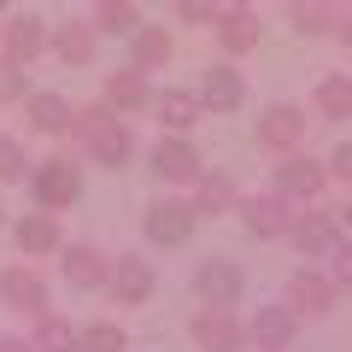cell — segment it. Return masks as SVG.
Returning a JSON list of instances; mask_svg holds the SVG:
<instances>
[{
    "label": "cell",
    "mask_w": 352,
    "mask_h": 352,
    "mask_svg": "<svg viewBox=\"0 0 352 352\" xmlns=\"http://www.w3.org/2000/svg\"><path fill=\"white\" fill-rule=\"evenodd\" d=\"M30 188H36V206L41 212H65V206L82 194V170H76L71 159H41L36 170H30Z\"/></svg>",
    "instance_id": "cell-1"
},
{
    "label": "cell",
    "mask_w": 352,
    "mask_h": 352,
    "mask_svg": "<svg viewBox=\"0 0 352 352\" xmlns=\"http://www.w3.org/2000/svg\"><path fill=\"white\" fill-rule=\"evenodd\" d=\"M41 47H47V18H41V12H12V18H6V30H0V59H6V65L24 71Z\"/></svg>",
    "instance_id": "cell-2"
},
{
    "label": "cell",
    "mask_w": 352,
    "mask_h": 352,
    "mask_svg": "<svg viewBox=\"0 0 352 352\" xmlns=\"http://www.w3.org/2000/svg\"><path fill=\"white\" fill-rule=\"evenodd\" d=\"M288 235H294V247H300L305 258H335V252L346 247V235H340V217H335V212H305V217H294Z\"/></svg>",
    "instance_id": "cell-3"
},
{
    "label": "cell",
    "mask_w": 352,
    "mask_h": 352,
    "mask_svg": "<svg viewBox=\"0 0 352 352\" xmlns=\"http://www.w3.org/2000/svg\"><path fill=\"white\" fill-rule=\"evenodd\" d=\"M106 288H112L118 305H147L153 300V264L135 258V252H118L106 264Z\"/></svg>",
    "instance_id": "cell-4"
},
{
    "label": "cell",
    "mask_w": 352,
    "mask_h": 352,
    "mask_svg": "<svg viewBox=\"0 0 352 352\" xmlns=\"http://www.w3.org/2000/svg\"><path fill=\"white\" fill-rule=\"evenodd\" d=\"M335 294H340L335 282H329L323 270H311V264H305V270H294L288 300H282V305H288L294 317H329V311H335Z\"/></svg>",
    "instance_id": "cell-5"
},
{
    "label": "cell",
    "mask_w": 352,
    "mask_h": 352,
    "mask_svg": "<svg viewBox=\"0 0 352 352\" xmlns=\"http://www.w3.org/2000/svg\"><path fill=\"white\" fill-rule=\"evenodd\" d=\"M194 294L206 300V311H235L241 300V270L229 258H206L200 270H194Z\"/></svg>",
    "instance_id": "cell-6"
},
{
    "label": "cell",
    "mask_w": 352,
    "mask_h": 352,
    "mask_svg": "<svg viewBox=\"0 0 352 352\" xmlns=\"http://www.w3.org/2000/svg\"><path fill=\"white\" fill-rule=\"evenodd\" d=\"M0 300H6V311H24V317H47V282L30 270V264H12L6 276H0Z\"/></svg>",
    "instance_id": "cell-7"
},
{
    "label": "cell",
    "mask_w": 352,
    "mask_h": 352,
    "mask_svg": "<svg viewBox=\"0 0 352 352\" xmlns=\"http://www.w3.org/2000/svg\"><path fill=\"white\" fill-rule=\"evenodd\" d=\"M323 164L317 159H305V153H288V159L276 164V200L288 206V200H317L323 194Z\"/></svg>",
    "instance_id": "cell-8"
},
{
    "label": "cell",
    "mask_w": 352,
    "mask_h": 352,
    "mask_svg": "<svg viewBox=\"0 0 352 352\" xmlns=\"http://www.w3.org/2000/svg\"><path fill=\"white\" fill-rule=\"evenodd\" d=\"M235 212H241V223H247V235H258V241L288 235V223H294V212L276 200V194H252V200H235Z\"/></svg>",
    "instance_id": "cell-9"
},
{
    "label": "cell",
    "mask_w": 352,
    "mask_h": 352,
    "mask_svg": "<svg viewBox=\"0 0 352 352\" xmlns=\"http://www.w3.org/2000/svg\"><path fill=\"white\" fill-rule=\"evenodd\" d=\"M200 112H235L241 100H247V82H241V71L235 65H212V71L200 76Z\"/></svg>",
    "instance_id": "cell-10"
},
{
    "label": "cell",
    "mask_w": 352,
    "mask_h": 352,
    "mask_svg": "<svg viewBox=\"0 0 352 352\" xmlns=\"http://www.w3.org/2000/svg\"><path fill=\"white\" fill-rule=\"evenodd\" d=\"M294 329H300V317H294L288 305H258V311L247 317V329H241V335L258 340V352H282V346L294 340Z\"/></svg>",
    "instance_id": "cell-11"
},
{
    "label": "cell",
    "mask_w": 352,
    "mask_h": 352,
    "mask_svg": "<svg viewBox=\"0 0 352 352\" xmlns=\"http://www.w3.org/2000/svg\"><path fill=\"white\" fill-rule=\"evenodd\" d=\"M300 141H305V112H300V106H270V112L258 118V147L294 153Z\"/></svg>",
    "instance_id": "cell-12"
},
{
    "label": "cell",
    "mask_w": 352,
    "mask_h": 352,
    "mask_svg": "<svg viewBox=\"0 0 352 352\" xmlns=\"http://www.w3.org/2000/svg\"><path fill=\"white\" fill-rule=\"evenodd\" d=\"M188 235H194V212H188L182 200L147 206V241H153V247H182Z\"/></svg>",
    "instance_id": "cell-13"
},
{
    "label": "cell",
    "mask_w": 352,
    "mask_h": 352,
    "mask_svg": "<svg viewBox=\"0 0 352 352\" xmlns=\"http://www.w3.org/2000/svg\"><path fill=\"white\" fill-rule=\"evenodd\" d=\"M147 100H153V88H147V76H141V71H112V76H106V88H100V106L112 118L141 112Z\"/></svg>",
    "instance_id": "cell-14"
},
{
    "label": "cell",
    "mask_w": 352,
    "mask_h": 352,
    "mask_svg": "<svg viewBox=\"0 0 352 352\" xmlns=\"http://www.w3.org/2000/svg\"><path fill=\"white\" fill-rule=\"evenodd\" d=\"M241 317L235 311H200L194 317V346L200 352H241Z\"/></svg>",
    "instance_id": "cell-15"
},
{
    "label": "cell",
    "mask_w": 352,
    "mask_h": 352,
    "mask_svg": "<svg viewBox=\"0 0 352 352\" xmlns=\"http://www.w3.org/2000/svg\"><path fill=\"white\" fill-rule=\"evenodd\" d=\"M106 252L100 247H88V241H76V247H65V258H59V270H65V282L71 288H106Z\"/></svg>",
    "instance_id": "cell-16"
},
{
    "label": "cell",
    "mask_w": 352,
    "mask_h": 352,
    "mask_svg": "<svg viewBox=\"0 0 352 352\" xmlns=\"http://www.w3.org/2000/svg\"><path fill=\"white\" fill-rule=\"evenodd\" d=\"M153 170H159L164 182H194V176H200V153H194V141L164 135L159 147H153Z\"/></svg>",
    "instance_id": "cell-17"
},
{
    "label": "cell",
    "mask_w": 352,
    "mask_h": 352,
    "mask_svg": "<svg viewBox=\"0 0 352 352\" xmlns=\"http://www.w3.org/2000/svg\"><path fill=\"white\" fill-rule=\"evenodd\" d=\"M24 118H30V129H41V135H65V129H71V100L53 94V88L24 94Z\"/></svg>",
    "instance_id": "cell-18"
},
{
    "label": "cell",
    "mask_w": 352,
    "mask_h": 352,
    "mask_svg": "<svg viewBox=\"0 0 352 352\" xmlns=\"http://www.w3.org/2000/svg\"><path fill=\"white\" fill-rule=\"evenodd\" d=\"M12 241H18V252H24V258L59 252V217H47V212H30V217H18Z\"/></svg>",
    "instance_id": "cell-19"
},
{
    "label": "cell",
    "mask_w": 352,
    "mask_h": 352,
    "mask_svg": "<svg viewBox=\"0 0 352 352\" xmlns=\"http://www.w3.org/2000/svg\"><path fill=\"white\" fill-rule=\"evenodd\" d=\"M147 106L159 112V124H164V129H176V135L200 124V100H194L188 88H164V94H153Z\"/></svg>",
    "instance_id": "cell-20"
},
{
    "label": "cell",
    "mask_w": 352,
    "mask_h": 352,
    "mask_svg": "<svg viewBox=\"0 0 352 352\" xmlns=\"http://www.w3.org/2000/svg\"><path fill=\"white\" fill-rule=\"evenodd\" d=\"M47 47L59 53V65H76L82 71V65H94V24H59L47 36Z\"/></svg>",
    "instance_id": "cell-21"
},
{
    "label": "cell",
    "mask_w": 352,
    "mask_h": 352,
    "mask_svg": "<svg viewBox=\"0 0 352 352\" xmlns=\"http://www.w3.org/2000/svg\"><path fill=\"white\" fill-rule=\"evenodd\" d=\"M217 36H223L229 53H252L258 47V18L247 6H229V12H217Z\"/></svg>",
    "instance_id": "cell-22"
},
{
    "label": "cell",
    "mask_w": 352,
    "mask_h": 352,
    "mask_svg": "<svg viewBox=\"0 0 352 352\" xmlns=\"http://www.w3.org/2000/svg\"><path fill=\"white\" fill-rule=\"evenodd\" d=\"M88 153H94V164H106V170H124V164H129V153H135V141H129V129L112 118V124H106L100 135L88 141Z\"/></svg>",
    "instance_id": "cell-23"
},
{
    "label": "cell",
    "mask_w": 352,
    "mask_h": 352,
    "mask_svg": "<svg viewBox=\"0 0 352 352\" xmlns=\"http://www.w3.org/2000/svg\"><path fill=\"white\" fill-rule=\"evenodd\" d=\"M164 65H170V36H164L159 24H141L135 30V65H129V71H164Z\"/></svg>",
    "instance_id": "cell-24"
},
{
    "label": "cell",
    "mask_w": 352,
    "mask_h": 352,
    "mask_svg": "<svg viewBox=\"0 0 352 352\" xmlns=\"http://www.w3.org/2000/svg\"><path fill=\"white\" fill-rule=\"evenodd\" d=\"M229 206H235V182H229V176H194V206L188 212L200 217V212H229Z\"/></svg>",
    "instance_id": "cell-25"
},
{
    "label": "cell",
    "mask_w": 352,
    "mask_h": 352,
    "mask_svg": "<svg viewBox=\"0 0 352 352\" xmlns=\"http://www.w3.org/2000/svg\"><path fill=\"white\" fill-rule=\"evenodd\" d=\"M30 352H76V329L65 317H41L36 335H30Z\"/></svg>",
    "instance_id": "cell-26"
},
{
    "label": "cell",
    "mask_w": 352,
    "mask_h": 352,
    "mask_svg": "<svg viewBox=\"0 0 352 352\" xmlns=\"http://www.w3.org/2000/svg\"><path fill=\"white\" fill-rule=\"evenodd\" d=\"M129 346V335L118 323H88V329H76V352H124Z\"/></svg>",
    "instance_id": "cell-27"
},
{
    "label": "cell",
    "mask_w": 352,
    "mask_h": 352,
    "mask_svg": "<svg viewBox=\"0 0 352 352\" xmlns=\"http://www.w3.org/2000/svg\"><path fill=\"white\" fill-rule=\"evenodd\" d=\"M317 112L335 118V124H340V118H352V82H346V76H329V82L317 88Z\"/></svg>",
    "instance_id": "cell-28"
},
{
    "label": "cell",
    "mask_w": 352,
    "mask_h": 352,
    "mask_svg": "<svg viewBox=\"0 0 352 352\" xmlns=\"http://www.w3.org/2000/svg\"><path fill=\"white\" fill-rule=\"evenodd\" d=\"M94 18H100V30H112V36H135V30H141V12L129 6V0H100V12H94Z\"/></svg>",
    "instance_id": "cell-29"
},
{
    "label": "cell",
    "mask_w": 352,
    "mask_h": 352,
    "mask_svg": "<svg viewBox=\"0 0 352 352\" xmlns=\"http://www.w3.org/2000/svg\"><path fill=\"white\" fill-rule=\"evenodd\" d=\"M106 124H112V112H106V106H76V112H71V135H76V141H94Z\"/></svg>",
    "instance_id": "cell-30"
},
{
    "label": "cell",
    "mask_w": 352,
    "mask_h": 352,
    "mask_svg": "<svg viewBox=\"0 0 352 352\" xmlns=\"http://www.w3.org/2000/svg\"><path fill=\"white\" fill-rule=\"evenodd\" d=\"M24 141H12V135H0V182H24Z\"/></svg>",
    "instance_id": "cell-31"
},
{
    "label": "cell",
    "mask_w": 352,
    "mask_h": 352,
    "mask_svg": "<svg viewBox=\"0 0 352 352\" xmlns=\"http://www.w3.org/2000/svg\"><path fill=\"white\" fill-rule=\"evenodd\" d=\"M294 30H305V36L329 30V6H294Z\"/></svg>",
    "instance_id": "cell-32"
},
{
    "label": "cell",
    "mask_w": 352,
    "mask_h": 352,
    "mask_svg": "<svg viewBox=\"0 0 352 352\" xmlns=\"http://www.w3.org/2000/svg\"><path fill=\"white\" fill-rule=\"evenodd\" d=\"M0 100H24V71L0 59Z\"/></svg>",
    "instance_id": "cell-33"
},
{
    "label": "cell",
    "mask_w": 352,
    "mask_h": 352,
    "mask_svg": "<svg viewBox=\"0 0 352 352\" xmlns=\"http://www.w3.org/2000/svg\"><path fill=\"white\" fill-rule=\"evenodd\" d=\"M182 18H188V24H217V6H206V0H182Z\"/></svg>",
    "instance_id": "cell-34"
},
{
    "label": "cell",
    "mask_w": 352,
    "mask_h": 352,
    "mask_svg": "<svg viewBox=\"0 0 352 352\" xmlns=\"http://www.w3.org/2000/svg\"><path fill=\"white\" fill-rule=\"evenodd\" d=\"M323 176H352V147H335V159L323 164Z\"/></svg>",
    "instance_id": "cell-35"
},
{
    "label": "cell",
    "mask_w": 352,
    "mask_h": 352,
    "mask_svg": "<svg viewBox=\"0 0 352 352\" xmlns=\"http://www.w3.org/2000/svg\"><path fill=\"white\" fill-rule=\"evenodd\" d=\"M0 352H30V340H18V335H0Z\"/></svg>",
    "instance_id": "cell-36"
},
{
    "label": "cell",
    "mask_w": 352,
    "mask_h": 352,
    "mask_svg": "<svg viewBox=\"0 0 352 352\" xmlns=\"http://www.w3.org/2000/svg\"><path fill=\"white\" fill-rule=\"evenodd\" d=\"M0 212H6V206H0ZM0 223H6V217H0Z\"/></svg>",
    "instance_id": "cell-37"
}]
</instances>
